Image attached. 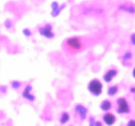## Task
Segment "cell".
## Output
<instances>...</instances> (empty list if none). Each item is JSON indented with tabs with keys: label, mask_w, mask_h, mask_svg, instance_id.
I'll return each mask as SVG.
<instances>
[{
	"label": "cell",
	"mask_w": 135,
	"mask_h": 126,
	"mask_svg": "<svg viewBox=\"0 0 135 126\" xmlns=\"http://www.w3.org/2000/svg\"><path fill=\"white\" fill-rule=\"evenodd\" d=\"M88 90L95 96H99L103 92V84L98 79H93L89 82Z\"/></svg>",
	"instance_id": "6da1fadb"
},
{
	"label": "cell",
	"mask_w": 135,
	"mask_h": 126,
	"mask_svg": "<svg viewBox=\"0 0 135 126\" xmlns=\"http://www.w3.org/2000/svg\"><path fill=\"white\" fill-rule=\"evenodd\" d=\"M66 46L69 50H72L74 52L79 51L83 47V42L78 37H71L66 41Z\"/></svg>",
	"instance_id": "7a4b0ae2"
},
{
	"label": "cell",
	"mask_w": 135,
	"mask_h": 126,
	"mask_svg": "<svg viewBox=\"0 0 135 126\" xmlns=\"http://www.w3.org/2000/svg\"><path fill=\"white\" fill-rule=\"evenodd\" d=\"M118 108L116 109L118 114L119 115H126L130 113V106H129L128 102L126 101V98L119 97L117 100Z\"/></svg>",
	"instance_id": "3957f363"
},
{
	"label": "cell",
	"mask_w": 135,
	"mask_h": 126,
	"mask_svg": "<svg viewBox=\"0 0 135 126\" xmlns=\"http://www.w3.org/2000/svg\"><path fill=\"white\" fill-rule=\"evenodd\" d=\"M38 31H39L40 35L47 39H51L55 38V33H53V26L49 23H47L45 25L40 26Z\"/></svg>",
	"instance_id": "277c9868"
},
{
	"label": "cell",
	"mask_w": 135,
	"mask_h": 126,
	"mask_svg": "<svg viewBox=\"0 0 135 126\" xmlns=\"http://www.w3.org/2000/svg\"><path fill=\"white\" fill-rule=\"evenodd\" d=\"M118 69L115 68H112L108 69L104 73V75H103V80H104V82H106V83H110V82L113 81V79L118 75Z\"/></svg>",
	"instance_id": "5b68a950"
},
{
	"label": "cell",
	"mask_w": 135,
	"mask_h": 126,
	"mask_svg": "<svg viewBox=\"0 0 135 126\" xmlns=\"http://www.w3.org/2000/svg\"><path fill=\"white\" fill-rule=\"evenodd\" d=\"M118 10L120 12L128 13L130 15L135 14V5L133 4H129V3H122V4L118 5Z\"/></svg>",
	"instance_id": "8992f818"
},
{
	"label": "cell",
	"mask_w": 135,
	"mask_h": 126,
	"mask_svg": "<svg viewBox=\"0 0 135 126\" xmlns=\"http://www.w3.org/2000/svg\"><path fill=\"white\" fill-rule=\"evenodd\" d=\"M103 121L106 125L108 126H112L117 121V118H116L115 115H113L112 113H110V112H106L104 117H103Z\"/></svg>",
	"instance_id": "52a82bcc"
},
{
	"label": "cell",
	"mask_w": 135,
	"mask_h": 126,
	"mask_svg": "<svg viewBox=\"0 0 135 126\" xmlns=\"http://www.w3.org/2000/svg\"><path fill=\"white\" fill-rule=\"evenodd\" d=\"M75 112L78 116L80 117V118L82 120H84L87 117L88 114V109L84 107L83 105H81V104H78V105L75 106Z\"/></svg>",
	"instance_id": "ba28073f"
},
{
	"label": "cell",
	"mask_w": 135,
	"mask_h": 126,
	"mask_svg": "<svg viewBox=\"0 0 135 126\" xmlns=\"http://www.w3.org/2000/svg\"><path fill=\"white\" fill-rule=\"evenodd\" d=\"M64 8H65V4H62L61 6L60 4H58L57 2H54L52 3V16L53 17H56V16H58L60 14V12L62 11Z\"/></svg>",
	"instance_id": "9c48e42d"
},
{
	"label": "cell",
	"mask_w": 135,
	"mask_h": 126,
	"mask_svg": "<svg viewBox=\"0 0 135 126\" xmlns=\"http://www.w3.org/2000/svg\"><path fill=\"white\" fill-rule=\"evenodd\" d=\"M112 108V102L109 100H104L100 103V109L101 110L104 111V112H108L110 111Z\"/></svg>",
	"instance_id": "30bf717a"
},
{
	"label": "cell",
	"mask_w": 135,
	"mask_h": 126,
	"mask_svg": "<svg viewBox=\"0 0 135 126\" xmlns=\"http://www.w3.org/2000/svg\"><path fill=\"white\" fill-rule=\"evenodd\" d=\"M31 88L32 87L30 85H28L27 87H26L25 88V90H24V92H23V96L26 99H28V100H30V101H33L34 100V96L33 95H31Z\"/></svg>",
	"instance_id": "8fae6325"
},
{
	"label": "cell",
	"mask_w": 135,
	"mask_h": 126,
	"mask_svg": "<svg viewBox=\"0 0 135 126\" xmlns=\"http://www.w3.org/2000/svg\"><path fill=\"white\" fill-rule=\"evenodd\" d=\"M118 92V87L117 85L109 86L107 88V95L109 96H114Z\"/></svg>",
	"instance_id": "7c38bea8"
},
{
	"label": "cell",
	"mask_w": 135,
	"mask_h": 126,
	"mask_svg": "<svg viewBox=\"0 0 135 126\" xmlns=\"http://www.w3.org/2000/svg\"><path fill=\"white\" fill-rule=\"evenodd\" d=\"M133 53L130 52V51H126V52L122 55V62L123 64H126L127 62H129L132 59H133Z\"/></svg>",
	"instance_id": "4fadbf2b"
},
{
	"label": "cell",
	"mask_w": 135,
	"mask_h": 126,
	"mask_svg": "<svg viewBox=\"0 0 135 126\" xmlns=\"http://www.w3.org/2000/svg\"><path fill=\"white\" fill-rule=\"evenodd\" d=\"M69 115L67 113V112H63L61 116V118H60V123L61 124H66L67 122H69Z\"/></svg>",
	"instance_id": "5bb4252c"
},
{
	"label": "cell",
	"mask_w": 135,
	"mask_h": 126,
	"mask_svg": "<svg viewBox=\"0 0 135 126\" xmlns=\"http://www.w3.org/2000/svg\"><path fill=\"white\" fill-rule=\"evenodd\" d=\"M130 42H131L132 45L135 47V33H132L130 35Z\"/></svg>",
	"instance_id": "9a60e30c"
},
{
	"label": "cell",
	"mask_w": 135,
	"mask_h": 126,
	"mask_svg": "<svg viewBox=\"0 0 135 126\" xmlns=\"http://www.w3.org/2000/svg\"><path fill=\"white\" fill-rule=\"evenodd\" d=\"M95 123H96V120L94 119V117H90L89 119V124H90V126H95Z\"/></svg>",
	"instance_id": "2e32d148"
},
{
	"label": "cell",
	"mask_w": 135,
	"mask_h": 126,
	"mask_svg": "<svg viewBox=\"0 0 135 126\" xmlns=\"http://www.w3.org/2000/svg\"><path fill=\"white\" fill-rule=\"evenodd\" d=\"M23 33H24V34H26V35L27 36V37H29V36H31V35H32V33H31L30 30H29V29H27V28L24 29V30H23Z\"/></svg>",
	"instance_id": "e0dca14e"
},
{
	"label": "cell",
	"mask_w": 135,
	"mask_h": 126,
	"mask_svg": "<svg viewBox=\"0 0 135 126\" xmlns=\"http://www.w3.org/2000/svg\"><path fill=\"white\" fill-rule=\"evenodd\" d=\"M126 126H135V120L134 119L129 120V121L127 122V124H126Z\"/></svg>",
	"instance_id": "ac0fdd59"
},
{
	"label": "cell",
	"mask_w": 135,
	"mask_h": 126,
	"mask_svg": "<svg viewBox=\"0 0 135 126\" xmlns=\"http://www.w3.org/2000/svg\"><path fill=\"white\" fill-rule=\"evenodd\" d=\"M129 91H130V93L134 94L135 95V86H133V87H131L130 88H129Z\"/></svg>",
	"instance_id": "d6986e66"
},
{
	"label": "cell",
	"mask_w": 135,
	"mask_h": 126,
	"mask_svg": "<svg viewBox=\"0 0 135 126\" xmlns=\"http://www.w3.org/2000/svg\"><path fill=\"white\" fill-rule=\"evenodd\" d=\"M95 126H103L102 122H100V121H96V123H95Z\"/></svg>",
	"instance_id": "ffe728a7"
},
{
	"label": "cell",
	"mask_w": 135,
	"mask_h": 126,
	"mask_svg": "<svg viewBox=\"0 0 135 126\" xmlns=\"http://www.w3.org/2000/svg\"><path fill=\"white\" fill-rule=\"evenodd\" d=\"M133 78L135 79V67H134L133 69Z\"/></svg>",
	"instance_id": "44dd1931"
},
{
	"label": "cell",
	"mask_w": 135,
	"mask_h": 126,
	"mask_svg": "<svg viewBox=\"0 0 135 126\" xmlns=\"http://www.w3.org/2000/svg\"><path fill=\"white\" fill-rule=\"evenodd\" d=\"M134 100H135V95H134Z\"/></svg>",
	"instance_id": "7402d4cb"
}]
</instances>
